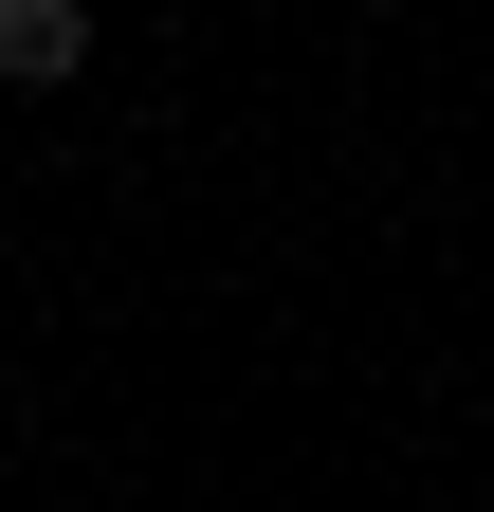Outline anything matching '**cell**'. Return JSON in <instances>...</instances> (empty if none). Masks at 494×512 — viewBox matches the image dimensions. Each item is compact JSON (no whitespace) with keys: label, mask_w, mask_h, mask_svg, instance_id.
<instances>
[{"label":"cell","mask_w":494,"mask_h":512,"mask_svg":"<svg viewBox=\"0 0 494 512\" xmlns=\"http://www.w3.org/2000/svg\"><path fill=\"white\" fill-rule=\"evenodd\" d=\"M92 74V0H0V92H74Z\"/></svg>","instance_id":"obj_1"}]
</instances>
